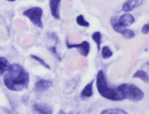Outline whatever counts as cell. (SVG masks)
Here are the masks:
<instances>
[{
    "instance_id": "7c38bea8",
    "label": "cell",
    "mask_w": 149,
    "mask_h": 114,
    "mask_svg": "<svg viewBox=\"0 0 149 114\" xmlns=\"http://www.w3.org/2000/svg\"><path fill=\"white\" fill-rule=\"evenodd\" d=\"M94 80H92L89 84H87L84 89L82 90L81 93H80V97L83 99H86V98H90L93 96V85Z\"/></svg>"
},
{
    "instance_id": "5b68a950",
    "label": "cell",
    "mask_w": 149,
    "mask_h": 114,
    "mask_svg": "<svg viewBox=\"0 0 149 114\" xmlns=\"http://www.w3.org/2000/svg\"><path fill=\"white\" fill-rule=\"evenodd\" d=\"M116 18H117V17L114 16L110 20V23H111V25H112L113 29L116 32L121 34L125 38H127V39L133 38L134 37V35H135L134 31L133 30H129V29H127V28H122V27L118 26V24H116Z\"/></svg>"
},
{
    "instance_id": "52a82bcc",
    "label": "cell",
    "mask_w": 149,
    "mask_h": 114,
    "mask_svg": "<svg viewBox=\"0 0 149 114\" xmlns=\"http://www.w3.org/2000/svg\"><path fill=\"white\" fill-rule=\"evenodd\" d=\"M134 22V17L132 14L126 12L125 14L121 15L120 17H117L116 18V24H118V26L122 27V28H127L128 26H130L131 24H133Z\"/></svg>"
},
{
    "instance_id": "9c48e42d",
    "label": "cell",
    "mask_w": 149,
    "mask_h": 114,
    "mask_svg": "<svg viewBox=\"0 0 149 114\" xmlns=\"http://www.w3.org/2000/svg\"><path fill=\"white\" fill-rule=\"evenodd\" d=\"M32 112L34 114H52V109L48 105L35 103L32 106Z\"/></svg>"
},
{
    "instance_id": "44dd1931",
    "label": "cell",
    "mask_w": 149,
    "mask_h": 114,
    "mask_svg": "<svg viewBox=\"0 0 149 114\" xmlns=\"http://www.w3.org/2000/svg\"><path fill=\"white\" fill-rule=\"evenodd\" d=\"M141 31L143 34H148L149 33V24H146L143 25L142 29H141Z\"/></svg>"
},
{
    "instance_id": "603a6c76",
    "label": "cell",
    "mask_w": 149,
    "mask_h": 114,
    "mask_svg": "<svg viewBox=\"0 0 149 114\" xmlns=\"http://www.w3.org/2000/svg\"><path fill=\"white\" fill-rule=\"evenodd\" d=\"M7 1H9V2H14V1H16V0H7Z\"/></svg>"
},
{
    "instance_id": "7402d4cb",
    "label": "cell",
    "mask_w": 149,
    "mask_h": 114,
    "mask_svg": "<svg viewBox=\"0 0 149 114\" xmlns=\"http://www.w3.org/2000/svg\"><path fill=\"white\" fill-rule=\"evenodd\" d=\"M58 114H71V113H65V112H64V111H60L59 113H58Z\"/></svg>"
},
{
    "instance_id": "30bf717a",
    "label": "cell",
    "mask_w": 149,
    "mask_h": 114,
    "mask_svg": "<svg viewBox=\"0 0 149 114\" xmlns=\"http://www.w3.org/2000/svg\"><path fill=\"white\" fill-rule=\"evenodd\" d=\"M52 86V82L47 79H39L36 82L34 86V91L37 92H44L47 91Z\"/></svg>"
},
{
    "instance_id": "ac0fdd59",
    "label": "cell",
    "mask_w": 149,
    "mask_h": 114,
    "mask_svg": "<svg viewBox=\"0 0 149 114\" xmlns=\"http://www.w3.org/2000/svg\"><path fill=\"white\" fill-rule=\"evenodd\" d=\"M76 23L79 25V26H83V27H89L90 24L85 19L83 15H79L76 17Z\"/></svg>"
},
{
    "instance_id": "d6986e66",
    "label": "cell",
    "mask_w": 149,
    "mask_h": 114,
    "mask_svg": "<svg viewBox=\"0 0 149 114\" xmlns=\"http://www.w3.org/2000/svg\"><path fill=\"white\" fill-rule=\"evenodd\" d=\"M31 58H33V59H35L36 61H38L41 65L45 66V68H47V69H51V67L47 65V63H46L44 59H42L41 58H39V57H38V56H35V55H31Z\"/></svg>"
},
{
    "instance_id": "7a4b0ae2",
    "label": "cell",
    "mask_w": 149,
    "mask_h": 114,
    "mask_svg": "<svg viewBox=\"0 0 149 114\" xmlns=\"http://www.w3.org/2000/svg\"><path fill=\"white\" fill-rule=\"evenodd\" d=\"M96 86L99 93L105 99L112 101H120L122 100L120 95L116 91V89L110 87L107 85V78L103 71H99L96 78Z\"/></svg>"
},
{
    "instance_id": "ffe728a7",
    "label": "cell",
    "mask_w": 149,
    "mask_h": 114,
    "mask_svg": "<svg viewBox=\"0 0 149 114\" xmlns=\"http://www.w3.org/2000/svg\"><path fill=\"white\" fill-rule=\"evenodd\" d=\"M50 50H51V51L57 57V58L58 59H59V60H61V58H60V56H59V54L57 52V49H56V47L55 46H52L51 48H50Z\"/></svg>"
},
{
    "instance_id": "4fadbf2b",
    "label": "cell",
    "mask_w": 149,
    "mask_h": 114,
    "mask_svg": "<svg viewBox=\"0 0 149 114\" xmlns=\"http://www.w3.org/2000/svg\"><path fill=\"white\" fill-rule=\"evenodd\" d=\"M133 77H134V79H140L143 80V81L146 82V83H148L149 82L148 74L145 71H142V70L137 71V72L134 74Z\"/></svg>"
},
{
    "instance_id": "277c9868",
    "label": "cell",
    "mask_w": 149,
    "mask_h": 114,
    "mask_svg": "<svg viewBox=\"0 0 149 114\" xmlns=\"http://www.w3.org/2000/svg\"><path fill=\"white\" fill-rule=\"evenodd\" d=\"M23 15L26 17L35 26L43 28L42 16H43V9L41 7H31L25 10L23 12Z\"/></svg>"
},
{
    "instance_id": "3957f363",
    "label": "cell",
    "mask_w": 149,
    "mask_h": 114,
    "mask_svg": "<svg viewBox=\"0 0 149 114\" xmlns=\"http://www.w3.org/2000/svg\"><path fill=\"white\" fill-rule=\"evenodd\" d=\"M120 95L122 100L129 99L134 102L141 101L144 99V92L133 84H122L115 88Z\"/></svg>"
},
{
    "instance_id": "2e32d148",
    "label": "cell",
    "mask_w": 149,
    "mask_h": 114,
    "mask_svg": "<svg viewBox=\"0 0 149 114\" xmlns=\"http://www.w3.org/2000/svg\"><path fill=\"white\" fill-rule=\"evenodd\" d=\"M100 114H128L126 111L119 108H111L104 110Z\"/></svg>"
},
{
    "instance_id": "8992f818",
    "label": "cell",
    "mask_w": 149,
    "mask_h": 114,
    "mask_svg": "<svg viewBox=\"0 0 149 114\" xmlns=\"http://www.w3.org/2000/svg\"><path fill=\"white\" fill-rule=\"evenodd\" d=\"M66 46L68 49L72 48H76L78 49L79 52L83 56V57H87L89 52H90V44L88 41H83L80 44H70L69 42L66 41Z\"/></svg>"
},
{
    "instance_id": "cb8c5ba5",
    "label": "cell",
    "mask_w": 149,
    "mask_h": 114,
    "mask_svg": "<svg viewBox=\"0 0 149 114\" xmlns=\"http://www.w3.org/2000/svg\"><path fill=\"white\" fill-rule=\"evenodd\" d=\"M38 1H43V0H38Z\"/></svg>"
},
{
    "instance_id": "8fae6325",
    "label": "cell",
    "mask_w": 149,
    "mask_h": 114,
    "mask_svg": "<svg viewBox=\"0 0 149 114\" xmlns=\"http://www.w3.org/2000/svg\"><path fill=\"white\" fill-rule=\"evenodd\" d=\"M60 3H61V0H49L50 10H51L52 16L55 19L60 18V13H59Z\"/></svg>"
},
{
    "instance_id": "ba28073f",
    "label": "cell",
    "mask_w": 149,
    "mask_h": 114,
    "mask_svg": "<svg viewBox=\"0 0 149 114\" xmlns=\"http://www.w3.org/2000/svg\"><path fill=\"white\" fill-rule=\"evenodd\" d=\"M146 2V0H127L122 5V10L125 12H129L134 9L141 6Z\"/></svg>"
},
{
    "instance_id": "9a60e30c",
    "label": "cell",
    "mask_w": 149,
    "mask_h": 114,
    "mask_svg": "<svg viewBox=\"0 0 149 114\" xmlns=\"http://www.w3.org/2000/svg\"><path fill=\"white\" fill-rule=\"evenodd\" d=\"M92 38H93V40L96 43L97 47H98V50L100 51V44H101V39H102L101 33H100V31H95V32H93V35H92Z\"/></svg>"
},
{
    "instance_id": "e0dca14e",
    "label": "cell",
    "mask_w": 149,
    "mask_h": 114,
    "mask_svg": "<svg viewBox=\"0 0 149 114\" xmlns=\"http://www.w3.org/2000/svg\"><path fill=\"white\" fill-rule=\"evenodd\" d=\"M101 55H102V58L105 59L109 58L113 56V51L111 50L109 46H104L101 49Z\"/></svg>"
},
{
    "instance_id": "6da1fadb",
    "label": "cell",
    "mask_w": 149,
    "mask_h": 114,
    "mask_svg": "<svg viewBox=\"0 0 149 114\" xmlns=\"http://www.w3.org/2000/svg\"><path fill=\"white\" fill-rule=\"evenodd\" d=\"M3 75V84L5 87L12 92L24 91L29 85V73L19 64H10Z\"/></svg>"
},
{
    "instance_id": "5bb4252c",
    "label": "cell",
    "mask_w": 149,
    "mask_h": 114,
    "mask_svg": "<svg viewBox=\"0 0 149 114\" xmlns=\"http://www.w3.org/2000/svg\"><path fill=\"white\" fill-rule=\"evenodd\" d=\"M9 65L10 64H9L8 60L5 58L0 57V76H2L6 72V70L8 69Z\"/></svg>"
}]
</instances>
